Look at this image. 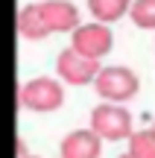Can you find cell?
<instances>
[{
  "instance_id": "11",
  "label": "cell",
  "mask_w": 155,
  "mask_h": 158,
  "mask_svg": "<svg viewBox=\"0 0 155 158\" xmlns=\"http://www.w3.org/2000/svg\"><path fill=\"white\" fill-rule=\"evenodd\" d=\"M129 155L132 158H155V132H135L129 138Z\"/></svg>"
},
{
  "instance_id": "4",
  "label": "cell",
  "mask_w": 155,
  "mask_h": 158,
  "mask_svg": "<svg viewBox=\"0 0 155 158\" xmlns=\"http://www.w3.org/2000/svg\"><path fill=\"white\" fill-rule=\"evenodd\" d=\"M70 47H73L76 53H82V56L94 59V62H100L103 56H108L111 47H114V35H111L108 23H79V27L70 32Z\"/></svg>"
},
{
  "instance_id": "12",
  "label": "cell",
  "mask_w": 155,
  "mask_h": 158,
  "mask_svg": "<svg viewBox=\"0 0 155 158\" xmlns=\"http://www.w3.org/2000/svg\"><path fill=\"white\" fill-rule=\"evenodd\" d=\"M21 158H38V155H21Z\"/></svg>"
},
{
  "instance_id": "9",
  "label": "cell",
  "mask_w": 155,
  "mask_h": 158,
  "mask_svg": "<svg viewBox=\"0 0 155 158\" xmlns=\"http://www.w3.org/2000/svg\"><path fill=\"white\" fill-rule=\"evenodd\" d=\"M132 0H88V12L97 18L100 23H114L123 15H129Z\"/></svg>"
},
{
  "instance_id": "1",
  "label": "cell",
  "mask_w": 155,
  "mask_h": 158,
  "mask_svg": "<svg viewBox=\"0 0 155 158\" xmlns=\"http://www.w3.org/2000/svg\"><path fill=\"white\" fill-rule=\"evenodd\" d=\"M18 102L27 111H35V114L59 111L64 106V85H62V79H53V76H35L21 85Z\"/></svg>"
},
{
  "instance_id": "3",
  "label": "cell",
  "mask_w": 155,
  "mask_h": 158,
  "mask_svg": "<svg viewBox=\"0 0 155 158\" xmlns=\"http://www.w3.org/2000/svg\"><path fill=\"white\" fill-rule=\"evenodd\" d=\"M91 129L103 141H123V138L135 135L132 132V114L120 102H100L91 111Z\"/></svg>"
},
{
  "instance_id": "5",
  "label": "cell",
  "mask_w": 155,
  "mask_h": 158,
  "mask_svg": "<svg viewBox=\"0 0 155 158\" xmlns=\"http://www.w3.org/2000/svg\"><path fill=\"white\" fill-rule=\"evenodd\" d=\"M56 70H59V79L67 82V85H91L103 68H100V62H94V59L76 53L73 47H67V50L59 53Z\"/></svg>"
},
{
  "instance_id": "10",
  "label": "cell",
  "mask_w": 155,
  "mask_h": 158,
  "mask_svg": "<svg viewBox=\"0 0 155 158\" xmlns=\"http://www.w3.org/2000/svg\"><path fill=\"white\" fill-rule=\"evenodd\" d=\"M129 18L141 29H155V0H132Z\"/></svg>"
},
{
  "instance_id": "6",
  "label": "cell",
  "mask_w": 155,
  "mask_h": 158,
  "mask_svg": "<svg viewBox=\"0 0 155 158\" xmlns=\"http://www.w3.org/2000/svg\"><path fill=\"white\" fill-rule=\"evenodd\" d=\"M41 15H44V23L47 29L53 32H73L79 27V9H76L70 0H41L38 3Z\"/></svg>"
},
{
  "instance_id": "8",
  "label": "cell",
  "mask_w": 155,
  "mask_h": 158,
  "mask_svg": "<svg viewBox=\"0 0 155 158\" xmlns=\"http://www.w3.org/2000/svg\"><path fill=\"white\" fill-rule=\"evenodd\" d=\"M18 32H21L27 41H44L47 35H50L38 3H27L21 12H18Z\"/></svg>"
},
{
  "instance_id": "13",
  "label": "cell",
  "mask_w": 155,
  "mask_h": 158,
  "mask_svg": "<svg viewBox=\"0 0 155 158\" xmlns=\"http://www.w3.org/2000/svg\"><path fill=\"white\" fill-rule=\"evenodd\" d=\"M117 158H132V155H129V152H126V155H117Z\"/></svg>"
},
{
  "instance_id": "7",
  "label": "cell",
  "mask_w": 155,
  "mask_h": 158,
  "mask_svg": "<svg viewBox=\"0 0 155 158\" xmlns=\"http://www.w3.org/2000/svg\"><path fill=\"white\" fill-rule=\"evenodd\" d=\"M59 152H62V158H100V152H103V138L94 129H76L70 135H64Z\"/></svg>"
},
{
  "instance_id": "2",
  "label": "cell",
  "mask_w": 155,
  "mask_h": 158,
  "mask_svg": "<svg viewBox=\"0 0 155 158\" xmlns=\"http://www.w3.org/2000/svg\"><path fill=\"white\" fill-rule=\"evenodd\" d=\"M138 88H141L138 73L123 68V64H108V68H103L97 73V79H94V91L105 102H120V106L126 100H132L138 94Z\"/></svg>"
},
{
  "instance_id": "14",
  "label": "cell",
  "mask_w": 155,
  "mask_h": 158,
  "mask_svg": "<svg viewBox=\"0 0 155 158\" xmlns=\"http://www.w3.org/2000/svg\"><path fill=\"white\" fill-rule=\"evenodd\" d=\"M152 132H155V126H152Z\"/></svg>"
}]
</instances>
